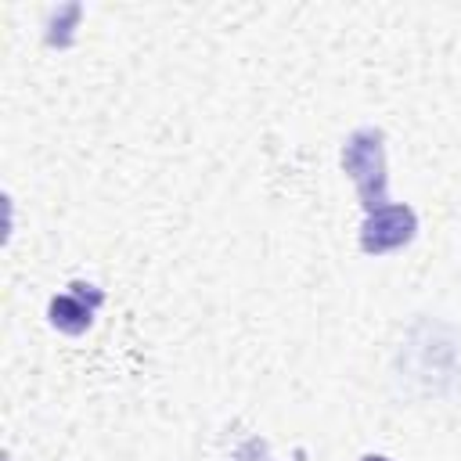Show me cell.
Returning a JSON list of instances; mask_svg holds the SVG:
<instances>
[{
	"label": "cell",
	"instance_id": "obj_1",
	"mask_svg": "<svg viewBox=\"0 0 461 461\" xmlns=\"http://www.w3.org/2000/svg\"><path fill=\"white\" fill-rule=\"evenodd\" d=\"M342 169L357 184L364 212L389 205V198H385V148H382V133L378 130L364 126V130H353L346 137V144H342Z\"/></svg>",
	"mask_w": 461,
	"mask_h": 461
},
{
	"label": "cell",
	"instance_id": "obj_2",
	"mask_svg": "<svg viewBox=\"0 0 461 461\" xmlns=\"http://www.w3.org/2000/svg\"><path fill=\"white\" fill-rule=\"evenodd\" d=\"M418 230V216L411 205H382V209H371L364 216V227H360V249L371 252V256H385V252H396L403 249Z\"/></svg>",
	"mask_w": 461,
	"mask_h": 461
},
{
	"label": "cell",
	"instance_id": "obj_3",
	"mask_svg": "<svg viewBox=\"0 0 461 461\" xmlns=\"http://www.w3.org/2000/svg\"><path fill=\"white\" fill-rule=\"evenodd\" d=\"M97 306H101V292L94 285L76 281V285H68L65 295H54L50 299V324L58 331H65V335H79V331L90 328Z\"/></svg>",
	"mask_w": 461,
	"mask_h": 461
},
{
	"label": "cell",
	"instance_id": "obj_4",
	"mask_svg": "<svg viewBox=\"0 0 461 461\" xmlns=\"http://www.w3.org/2000/svg\"><path fill=\"white\" fill-rule=\"evenodd\" d=\"M360 461H389V457H382V454H367V457H360Z\"/></svg>",
	"mask_w": 461,
	"mask_h": 461
}]
</instances>
